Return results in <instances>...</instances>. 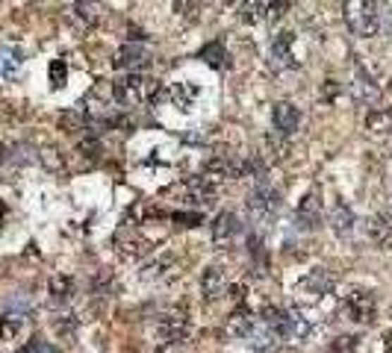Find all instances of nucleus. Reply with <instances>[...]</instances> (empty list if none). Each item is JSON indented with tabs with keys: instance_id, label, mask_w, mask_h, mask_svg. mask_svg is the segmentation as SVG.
Listing matches in <instances>:
<instances>
[{
	"instance_id": "13",
	"label": "nucleus",
	"mask_w": 392,
	"mask_h": 353,
	"mask_svg": "<svg viewBox=\"0 0 392 353\" xmlns=\"http://www.w3.org/2000/svg\"><path fill=\"white\" fill-rule=\"evenodd\" d=\"M227 292V274L221 265H209L201 274V297L204 300H219Z\"/></svg>"
},
{
	"instance_id": "7",
	"label": "nucleus",
	"mask_w": 392,
	"mask_h": 353,
	"mask_svg": "<svg viewBox=\"0 0 392 353\" xmlns=\"http://www.w3.org/2000/svg\"><path fill=\"white\" fill-rule=\"evenodd\" d=\"M116 247H118L121 259H127V262H136V259H142L145 254H151V242H148V239H142V235H139L136 230H127V227L118 233Z\"/></svg>"
},
{
	"instance_id": "10",
	"label": "nucleus",
	"mask_w": 392,
	"mask_h": 353,
	"mask_svg": "<svg viewBox=\"0 0 392 353\" xmlns=\"http://www.w3.org/2000/svg\"><path fill=\"white\" fill-rule=\"evenodd\" d=\"M242 230V221H239V215L233 212H221L216 218V224H212V242H216L219 247H231L236 242V235Z\"/></svg>"
},
{
	"instance_id": "26",
	"label": "nucleus",
	"mask_w": 392,
	"mask_h": 353,
	"mask_svg": "<svg viewBox=\"0 0 392 353\" xmlns=\"http://www.w3.org/2000/svg\"><path fill=\"white\" fill-rule=\"evenodd\" d=\"M369 235H372V242L378 244L381 250L392 254V224H381V221H374V224H372V230H369Z\"/></svg>"
},
{
	"instance_id": "23",
	"label": "nucleus",
	"mask_w": 392,
	"mask_h": 353,
	"mask_svg": "<svg viewBox=\"0 0 392 353\" xmlns=\"http://www.w3.org/2000/svg\"><path fill=\"white\" fill-rule=\"evenodd\" d=\"M59 127H62L65 132H80V130L89 127V118H86L83 109H65V112L59 115Z\"/></svg>"
},
{
	"instance_id": "27",
	"label": "nucleus",
	"mask_w": 392,
	"mask_h": 353,
	"mask_svg": "<svg viewBox=\"0 0 392 353\" xmlns=\"http://www.w3.org/2000/svg\"><path fill=\"white\" fill-rule=\"evenodd\" d=\"M21 65V54L15 47H0V77H9Z\"/></svg>"
},
{
	"instance_id": "4",
	"label": "nucleus",
	"mask_w": 392,
	"mask_h": 353,
	"mask_svg": "<svg viewBox=\"0 0 392 353\" xmlns=\"http://www.w3.org/2000/svg\"><path fill=\"white\" fill-rule=\"evenodd\" d=\"M277 209H281V192L271 189L269 182H259L248 194V212L254 218H271Z\"/></svg>"
},
{
	"instance_id": "6",
	"label": "nucleus",
	"mask_w": 392,
	"mask_h": 353,
	"mask_svg": "<svg viewBox=\"0 0 392 353\" xmlns=\"http://www.w3.org/2000/svg\"><path fill=\"white\" fill-rule=\"evenodd\" d=\"M219 189H221V180H216V177H207V174H201V177H192V180H186V182H183V192H186V197L192 200V204H198V206H209L212 200H216Z\"/></svg>"
},
{
	"instance_id": "24",
	"label": "nucleus",
	"mask_w": 392,
	"mask_h": 353,
	"mask_svg": "<svg viewBox=\"0 0 392 353\" xmlns=\"http://www.w3.org/2000/svg\"><path fill=\"white\" fill-rule=\"evenodd\" d=\"M24 333V318L21 315H0V335L6 342H15Z\"/></svg>"
},
{
	"instance_id": "22",
	"label": "nucleus",
	"mask_w": 392,
	"mask_h": 353,
	"mask_svg": "<svg viewBox=\"0 0 392 353\" xmlns=\"http://www.w3.org/2000/svg\"><path fill=\"white\" fill-rule=\"evenodd\" d=\"M47 289H51L54 304H65V300L74 297V280L68 274H54L51 283H47Z\"/></svg>"
},
{
	"instance_id": "25",
	"label": "nucleus",
	"mask_w": 392,
	"mask_h": 353,
	"mask_svg": "<svg viewBox=\"0 0 392 353\" xmlns=\"http://www.w3.org/2000/svg\"><path fill=\"white\" fill-rule=\"evenodd\" d=\"M201 59L207 65H212V68H224V62H227V54H224V44L221 42H209L201 47Z\"/></svg>"
},
{
	"instance_id": "42",
	"label": "nucleus",
	"mask_w": 392,
	"mask_h": 353,
	"mask_svg": "<svg viewBox=\"0 0 392 353\" xmlns=\"http://www.w3.org/2000/svg\"><path fill=\"white\" fill-rule=\"evenodd\" d=\"M6 215V206H4V200H0V218H4Z\"/></svg>"
},
{
	"instance_id": "15",
	"label": "nucleus",
	"mask_w": 392,
	"mask_h": 353,
	"mask_svg": "<svg viewBox=\"0 0 392 353\" xmlns=\"http://www.w3.org/2000/svg\"><path fill=\"white\" fill-rule=\"evenodd\" d=\"M333 289V274L324 271V268H313L304 280H301V292H307L310 297H319V295H328Z\"/></svg>"
},
{
	"instance_id": "11",
	"label": "nucleus",
	"mask_w": 392,
	"mask_h": 353,
	"mask_svg": "<svg viewBox=\"0 0 392 353\" xmlns=\"http://www.w3.org/2000/svg\"><path fill=\"white\" fill-rule=\"evenodd\" d=\"M292 44H295V32H277L271 39V65L274 68H292L295 65V54H292Z\"/></svg>"
},
{
	"instance_id": "31",
	"label": "nucleus",
	"mask_w": 392,
	"mask_h": 353,
	"mask_svg": "<svg viewBox=\"0 0 392 353\" xmlns=\"http://www.w3.org/2000/svg\"><path fill=\"white\" fill-rule=\"evenodd\" d=\"M71 9H74V18H77L80 24L92 27V24L97 21V6H94V4H74Z\"/></svg>"
},
{
	"instance_id": "20",
	"label": "nucleus",
	"mask_w": 392,
	"mask_h": 353,
	"mask_svg": "<svg viewBox=\"0 0 392 353\" xmlns=\"http://www.w3.org/2000/svg\"><path fill=\"white\" fill-rule=\"evenodd\" d=\"M227 333L231 335H251L254 333V315L248 306H236L231 315H227Z\"/></svg>"
},
{
	"instance_id": "29",
	"label": "nucleus",
	"mask_w": 392,
	"mask_h": 353,
	"mask_svg": "<svg viewBox=\"0 0 392 353\" xmlns=\"http://www.w3.org/2000/svg\"><path fill=\"white\" fill-rule=\"evenodd\" d=\"M269 15V4H242V21L257 24Z\"/></svg>"
},
{
	"instance_id": "37",
	"label": "nucleus",
	"mask_w": 392,
	"mask_h": 353,
	"mask_svg": "<svg viewBox=\"0 0 392 353\" xmlns=\"http://www.w3.org/2000/svg\"><path fill=\"white\" fill-rule=\"evenodd\" d=\"M171 218L177 221V227H198V224H204L201 212H174Z\"/></svg>"
},
{
	"instance_id": "5",
	"label": "nucleus",
	"mask_w": 392,
	"mask_h": 353,
	"mask_svg": "<svg viewBox=\"0 0 392 353\" xmlns=\"http://www.w3.org/2000/svg\"><path fill=\"white\" fill-rule=\"evenodd\" d=\"M186 330H189L186 309H169V312H162L159 321H157V335L162 342H180L186 335Z\"/></svg>"
},
{
	"instance_id": "38",
	"label": "nucleus",
	"mask_w": 392,
	"mask_h": 353,
	"mask_svg": "<svg viewBox=\"0 0 392 353\" xmlns=\"http://www.w3.org/2000/svg\"><path fill=\"white\" fill-rule=\"evenodd\" d=\"M54 330H56L59 335H65V339H68V335H74V330H77V318H74V315H62V318H56V321H54Z\"/></svg>"
},
{
	"instance_id": "17",
	"label": "nucleus",
	"mask_w": 392,
	"mask_h": 353,
	"mask_svg": "<svg viewBox=\"0 0 392 353\" xmlns=\"http://www.w3.org/2000/svg\"><path fill=\"white\" fill-rule=\"evenodd\" d=\"M366 132L374 139H389L392 136V109H372L366 115Z\"/></svg>"
},
{
	"instance_id": "30",
	"label": "nucleus",
	"mask_w": 392,
	"mask_h": 353,
	"mask_svg": "<svg viewBox=\"0 0 392 353\" xmlns=\"http://www.w3.org/2000/svg\"><path fill=\"white\" fill-rule=\"evenodd\" d=\"M357 347H360L357 335H336L331 342V353H357Z\"/></svg>"
},
{
	"instance_id": "18",
	"label": "nucleus",
	"mask_w": 392,
	"mask_h": 353,
	"mask_svg": "<svg viewBox=\"0 0 392 353\" xmlns=\"http://www.w3.org/2000/svg\"><path fill=\"white\" fill-rule=\"evenodd\" d=\"M174 265H177V256H174V254H159L154 262H148V265L142 268V280H145V283L166 280V277L174 271Z\"/></svg>"
},
{
	"instance_id": "8",
	"label": "nucleus",
	"mask_w": 392,
	"mask_h": 353,
	"mask_svg": "<svg viewBox=\"0 0 392 353\" xmlns=\"http://www.w3.org/2000/svg\"><path fill=\"white\" fill-rule=\"evenodd\" d=\"M148 62H151V54L142 44H133V42L118 47L116 56H112V65H116L118 71H130V74H133L136 68H142V65H148Z\"/></svg>"
},
{
	"instance_id": "28",
	"label": "nucleus",
	"mask_w": 392,
	"mask_h": 353,
	"mask_svg": "<svg viewBox=\"0 0 392 353\" xmlns=\"http://www.w3.org/2000/svg\"><path fill=\"white\" fill-rule=\"evenodd\" d=\"M263 142H266V147H269V156H274V159H286V156H289V144L281 139V132H277V136H274V132H269Z\"/></svg>"
},
{
	"instance_id": "36",
	"label": "nucleus",
	"mask_w": 392,
	"mask_h": 353,
	"mask_svg": "<svg viewBox=\"0 0 392 353\" xmlns=\"http://www.w3.org/2000/svg\"><path fill=\"white\" fill-rule=\"evenodd\" d=\"M169 94L174 97V104H180L183 109H189V106H192V97H195V89H186L183 82H180V86H174Z\"/></svg>"
},
{
	"instance_id": "41",
	"label": "nucleus",
	"mask_w": 392,
	"mask_h": 353,
	"mask_svg": "<svg viewBox=\"0 0 392 353\" xmlns=\"http://www.w3.org/2000/svg\"><path fill=\"white\" fill-rule=\"evenodd\" d=\"M4 159H6V147H4V144H0V162H4Z\"/></svg>"
},
{
	"instance_id": "12",
	"label": "nucleus",
	"mask_w": 392,
	"mask_h": 353,
	"mask_svg": "<svg viewBox=\"0 0 392 353\" xmlns=\"http://www.w3.org/2000/svg\"><path fill=\"white\" fill-rule=\"evenodd\" d=\"M271 118H274V127H277V132H281V136H292V132L298 130V124H301V112H298V106H292L289 100L274 104Z\"/></svg>"
},
{
	"instance_id": "1",
	"label": "nucleus",
	"mask_w": 392,
	"mask_h": 353,
	"mask_svg": "<svg viewBox=\"0 0 392 353\" xmlns=\"http://www.w3.org/2000/svg\"><path fill=\"white\" fill-rule=\"evenodd\" d=\"M378 9H381L378 4H366V0H351V4L342 6L348 30L360 39L378 36V30H381V12Z\"/></svg>"
},
{
	"instance_id": "19",
	"label": "nucleus",
	"mask_w": 392,
	"mask_h": 353,
	"mask_svg": "<svg viewBox=\"0 0 392 353\" xmlns=\"http://www.w3.org/2000/svg\"><path fill=\"white\" fill-rule=\"evenodd\" d=\"M307 335H310V321H307L301 312L289 309V312H286V324H283L281 339H286V342H304Z\"/></svg>"
},
{
	"instance_id": "3",
	"label": "nucleus",
	"mask_w": 392,
	"mask_h": 353,
	"mask_svg": "<svg viewBox=\"0 0 392 353\" xmlns=\"http://www.w3.org/2000/svg\"><path fill=\"white\" fill-rule=\"evenodd\" d=\"M145 80L142 74H127V77H118L112 80V97H116V104L121 106H139L142 97H145Z\"/></svg>"
},
{
	"instance_id": "2",
	"label": "nucleus",
	"mask_w": 392,
	"mask_h": 353,
	"mask_svg": "<svg viewBox=\"0 0 392 353\" xmlns=\"http://www.w3.org/2000/svg\"><path fill=\"white\" fill-rule=\"evenodd\" d=\"M342 309H345V315L351 318V321H357V324H372L374 315H378V297H374V292L354 289V292L345 297Z\"/></svg>"
},
{
	"instance_id": "35",
	"label": "nucleus",
	"mask_w": 392,
	"mask_h": 353,
	"mask_svg": "<svg viewBox=\"0 0 392 353\" xmlns=\"http://www.w3.org/2000/svg\"><path fill=\"white\" fill-rule=\"evenodd\" d=\"M65 77H68V65H65V59H54L51 62V86L54 89L65 86Z\"/></svg>"
},
{
	"instance_id": "21",
	"label": "nucleus",
	"mask_w": 392,
	"mask_h": 353,
	"mask_svg": "<svg viewBox=\"0 0 392 353\" xmlns=\"http://www.w3.org/2000/svg\"><path fill=\"white\" fill-rule=\"evenodd\" d=\"M331 227H333V233L339 235V239L351 235V233H354V212H351L345 204H336V206L331 209Z\"/></svg>"
},
{
	"instance_id": "40",
	"label": "nucleus",
	"mask_w": 392,
	"mask_h": 353,
	"mask_svg": "<svg viewBox=\"0 0 392 353\" xmlns=\"http://www.w3.org/2000/svg\"><path fill=\"white\" fill-rule=\"evenodd\" d=\"M289 9V4H269V15H266V18H271V21H277V18H281V15Z\"/></svg>"
},
{
	"instance_id": "33",
	"label": "nucleus",
	"mask_w": 392,
	"mask_h": 353,
	"mask_svg": "<svg viewBox=\"0 0 392 353\" xmlns=\"http://www.w3.org/2000/svg\"><path fill=\"white\" fill-rule=\"evenodd\" d=\"M39 159L44 162V168H51V171H62V165H65L56 147H42L39 150Z\"/></svg>"
},
{
	"instance_id": "34",
	"label": "nucleus",
	"mask_w": 392,
	"mask_h": 353,
	"mask_svg": "<svg viewBox=\"0 0 392 353\" xmlns=\"http://www.w3.org/2000/svg\"><path fill=\"white\" fill-rule=\"evenodd\" d=\"M242 174H254L259 182H266V162L254 154L251 159H245V165H242Z\"/></svg>"
},
{
	"instance_id": "14",
	"label": "nucleus",
	"mask_w": 392,
	"mask_h": 353,
	"mask_svg": "<svg viewBox=\"0 0 392 353\" xmlns=\"http://www.w3.org/2000/svg\"><path fill=\"white\" fill-rule=\"evenodd\" d=\"M204 174L216 177V180H233V177H242V165L236 159H231L227 154H219V156L204 162Z\"/></svg>"
},
{
	"instance_id": "39",
	"label": "nucleus",
	"mask_w": 392,
	"mask_h": 353,
	"mask_svg": "<svg viewBox=\"0 0 392 353\" xmlns=\"http://www.w3.org/2000/svg\"><path fill=\"white\" fill-rule=\"evenodd\" d=\"M21 353H56V350L51 345H44V342L36 339V342H30L27 347H21Z\"/></svg>"
},
{
	"instance_id": "9",
	"label": "nucleus",
	"mask_w": 392,
	"mask_h": 353,
	"mask_svg": "<svg viewBox=\"0 0 392 353\" xmlns=\"http://www.w3.org/2000/svg\"><path fill=\"white\" fill-rule=\"evenodd\" d=\"M295 221L304 230H316L321 224V194H319V189L304 194V200L298 204V212H295Z\"/></svg>"
},
{
	"instance_id": "32",
	"label": "nucleus",
	"mask_w": 392,
	"mask_h": 353,
	"mask_svg": "<svg viewBox=\"0 0 392 353\" xmlns=\"http://www.w3.org/2000/svg\"><path fill=\"white\" fill-rule=\"evenodd\" d=\"M80 154L89 156V159H101V154H104L101 139H97V136H86L83 142H80Z\"/></svg>"
},
{
	"instance_id": "16",
	"label": "nucleus",
	"mask_w": 392,
	"mask_h": 353,
	"mask_svg": "<svg viewBox=\"0 0 392 353\" xmlns=\"http://www.w3.org/2000/svg\"><path fill=\"white\" fill-rule=\"evenodd\" d=\"M351 92H354V97L360 100V104H378L381 100V89L374 86V80L357 65V77H354V82H351Z\"/></svg>"
}]
</instances>
